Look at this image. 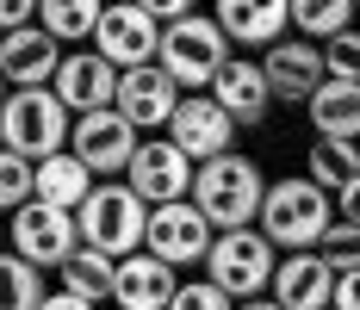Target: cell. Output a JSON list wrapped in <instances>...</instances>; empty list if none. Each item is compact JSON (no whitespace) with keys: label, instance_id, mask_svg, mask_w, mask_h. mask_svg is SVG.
I'll return each mask as SVG.
<instances>
[{"label":"cell","instance_id":"6da1fadb","mask_svg":"<svg viewBox=\"0 0 360 310\" xmlns=\"http://www.w3.org/2000/svg\"><path fill=\"white\" fill-rule=\"evenodd\" d=\"M329 224H335V199L311 174H286L267 186V205H261V236L286 254H304V248H323Z\"/></svg>","mask_w":360,"mask_h":310},{"label":"cell","instance_id":"7a4b0ae2","mask_svg":"<svg viewBox=\"0 0 360 310\" xmlns=\"http://www.w3.org/2000/svg\"><path fill=\"white\" fill-rule=\"evenodd\" d=\"M267 186H274V180H261V168H255L243 149H230V155H217V162L199 168L193 205L217 224V236H224V230H255V224H261V205H267Z\"/></svg>","mask_w":360,"mask_h":310},{"label":"cell","instance_id":"3957f363","mask_svg":"<svg viewBox=\"0 0 360 310\" xmlns=\"http://www.w3.org/2000/svg\"><path fill=\"white\" fill-rule=\"evenodd\" d=\"M75 137V112L56 100V87H19L0 105V143L6 155H25V162H50L63 155Z\"/></svg>","mask_w":360,"mask_h":310},{"label":"cell","instance_id":"277c9868","mask_svg":"<svg viewBox=\"0 0 360 310\" xmlns=\"http://www.w3.org/2000/svg\"><path fill=\"white\" fill-rule=\"evenodd\" d=\"M75 217H81V242L100 248V254H112V261L137 254L149 242V199L131 180H100L94 199L75 211Z\"/></svg>","mask_w":360,"mask_h":310},{"label":"cell","instance_id":"5b68a950","mask_svg":"<svg viewBox=\"0 0 360 310\" xmlns=\"http://www.w3.org/2000/svg\"><path fill=\"white\" fill-rule=\"evenodd\" d=\"M230 37H224V25L217 19H205V13H193V19H174L168 32H162V69L180 81V93H212L217 75L230 69Z\"/></svg>","mask_w":360,"mask_h":310},{"label":"cell","instance_id":"8992f818","mask_svg":"<svg viewBox=\"0 0 360 310\" xmlns=\"http://www.w3.org/2000/svg\"><path fill=\"white\" fill-rule=\"evenodd\" d=\"M274 273H280V248L255 230H224L212 242V261H205V279H217L236 304H249L261 292H274Z\"/></svg>","mask_w":360,"mask_h":310},{"label":"cell","instance_id":"52a82bcc","mask_svg":"<svg viewBox=\"0 0 360 310\" xmlns=\"http://www.w3.org/2000/svg\"><path fill=\"white\" fill-rule=\"evenodd\" d=\"M81 248H87V242H81V217H75V211H56V205L13 211V254H25L32 267L63 273Z\"/></svg>","mask_w":360,"mask_h":310},{"label":"cell","instance_id":"ba28073f","mask_svg":"<svg viewBox=\"0 0 360 310\" xmlns=\"http://www.w3.org/2000/svg\"><path fill=\"white\" fill-rule=\"evenodd\" d=\"M212 242H217V224L193 205V199L149 211V242L143 248L162 254L168 267H205V261H212Z\"/></svg>","mask_w":360,"mask_h":310},{"label":"cell","instance_id":"9c48e42d","mask_svg":"<svg viewBox=\"0 0 360 310\" xmlns=\"http://www.w3.org/2000/svg\"><path fill=\"white\" fill-rule=\"evenodd\" d=\"M162 19H149L137 0H112L106 19H100V32H94V50L106 56L112 69H149L155 56H162Z\"/></svg>","mask_w":360,"mask_h":310},{"label":"cell","instance_id":"30bf717a","mask_svg":"<svg viewBox=\"0 0 360 310\" xmlns=\"http://www.w3.org/2000/svg\"><path fill=\"white\" fill-rule=\"evenodd\" d=\"M69 149H75L94 174H100V180H112V174H131L137 149H143V131H137V124L112 105V112H87V118H75Z\"/></svg>","mask_w":360,"mask_h":310},{"label":"cell","instance_id":"8fae6325","mask_svg":"<svg viewBox=\"0 0 360 310\" xmlns=\"http://www.w3.org/2000/svg\"><path fill=\"white\" fill-rule=\"evenodd\" d=\"M124 180L149 199V211H155V205H180V199H193L199 162H193L174 137H143V149H137V162H131Z\"/></svg>","mask_w":360,"mask_h":310},{"label":"cell","instance_id":"7c38bea8","mask_svg":"<svg viewBox=\"0 0 360 310\" xmlns=\"http://www.w3.org/2000/svg\"><path fill=\"white\" fill-rule=\"evenodd\" d=\"M261 69L274 81V100L280 105H311L317 87L329 81L323 44H311V37H280L274 50H261Z\"/></svg>","mask_w":360,"mask_h":310},{"label":"cell","instance_id":"4fadbf2b","mask_svg":"<svg viewBox=\"0 0 360 310\" xmlns=\"http://www.w3.org/2000/svg\"><path fill=\"white\" fill-rule=\"evenodd\" d=\"M236 118L224 112V105L212 100V93H186L180 100V112H174V124H168V137L205 168V162H217V155H230V143H236Z\"/></svg>","mask_w":360,"mask_h":310},{"label":"cell","instance_id":"5bb4252c","mask_svg":"<svg viewBox=\"0 0 360 310\" xmlns=\"http://www.w3.org/2000/svg\"><path fill=\"white\" fill-rule=\"evenodd\" d=\"M118 81H124V69H112L100 50H69L63 56V75H56V100L69 105L75 118L112 112L118 105Z\"/></svg>","mask_w":360,"mask_h":310},{"label":"cell","instance_id":"9a60e30c","mask_svg":"<svg viewBox=\"0 0 360 310\" xmlns=\"http://www.w3.org/2000/svg\"><path fill=\"white\" fill-rule=\"evenodd\" d=\"M180 81L162 63H149V69H124V81H118V112L137 124V131H168L180 112Z\"/></svg>","mask_w":360,"mask_h":310},{"label":"cell","instance_id":"2e32d148","mask_svg":"<svg viewBox=\"0 0 360 310\" xmlns=\"http://www.w3.org/2000/svg\"><path fill=\"white\" fill-rule=\"evenodd\" d=\"M63 56H69V50L44 32V25H25V32H6V44H0V75H6L13 93H19V87H56Z\"/></svg>","mask_w":360,"mask_h":310},{"label":"cell","instance_id":"e0dca14e","mask_svg":"<svg viewBox=\"0 0 360 310\" xmlns=\"http://www.w3.org/2000/svg\"><path fill=\"white\" fill-rule=\"evenodd\" d=\"M212 100L243 124V131H255V124H267V112H274V81H267V69L255 63V56H230V69L217 75Z\"/></svg>","mask_w":360,"mask_h":310},{"label":"cell","instance_id":"ac0fdd59","mask_svg":"<svg viewBox=\"0 0 360 310\" xmlns=\"http://www.w3.org/2000/svg\"><path fill=\"white\" fill-rule=\"evenodd\" d=\"M230 44L243 50H274L280 37L292 32V0H217L212 13Z\"/></svg>","mask_w":360,"mask_h":310},{"label":"cell","instance_id":"d6986e66","mask_svg":"<svg viewBox=\"0 0 360 310\" xmlns=\"http://www.w3.org/2000/svg\"><path fill=\"white\" fill-rule=\"evenodd\" d=\"M174 292H180V267H168L162 254L137 248V254L118 261V292H112V304H124V310H168Z\"/></svg>","mask_w":360,"mask_h":310},{"label":"cell","instance_id":"ffe728a7","mask_svg":"<svg viewBox=\"0 0 360 310\" xmlns=\"http://www.w3.org/2000/svg\"><path fill=\"white\" fill-rule=\"evenodd\" d=\"M274 304L280 310H329L335 304V267H329L317 248L286 254L280 273H274Z\"/></svg>","mask_w":360,"mask_h":310},{"label":"cell","instance_id":"44dd1931","mask_svg":"<svg viewBox=\"0 0 360 310\" xmlns=\"http://www.w3.org/2000/svg\"><path fill=\"white\" fill-rule=\"evenodd\" d=\"M94 186H100V174L87 168L75 149L63 155H50V162H37V205H56V211H81L94 199Z\"/></svg>","mask_w":360,"mask_h":310},{"label":"cell","instance_id":"7402d4cb","mask_svg":"<svg viewBox=\"0 0 360 310\" xmlns=\"http://www.w3.org/2000/svg\"><path fill=\"white\" fill-rule=\"evenodd\" d=\"M311 112V131L329 143H360V81H323Z\"/></svg>","mask_w":360,"mask_h":310},{"label":"cell","instance_id":"603a6c76","mask_svg":"<svg viewBox=\"0 0 360 310\" xmlns=\"http://www.w3.org/2000/svg\"><path fill=\"white\" fill-rule=\"evenodd\" d=\"M304 174L323 186L329 199H342V193L360 180V149H354V143H329V137H317V143H311V155H304Z\"/></svg>","mask_w":360,"mask_h":310},{"label":"cell","instance_id":"cb8c5ba5","mask_svg":"<svg viewBox=\"0 0 360 310\" xmlns=\"http://www.w3.org/2000/svg\"><path fill=\"white\" fill-rule=\"evenodd\" d=\"M106 6H112V0H44L37 25L56 37V44H81V37H94V32H100Z\"/></svg>","mask_w":360,"mask_h":310},{"label":"cell","instance_id":"d4e9b609","mask_svg":"<svg viewBox=\"0 0 360 310\" xmlns=\"http://www.w3.org/2000/svg\"><path fill=\"white\" fill-rule=\"evenodd\" d=\"M56 279H63V292L87 298V304H100V298H112V292H118V261H112V254H100V248H81V254H75Z\"/></svg>","mask_w":360,"mask_h":310},{"label":"cell","instance_id":"484cf974","mask_svg":"<svg viewBox=\"0 0 360 310\" xmlns=\"http://www.w3.org/2000/svg\"><path fill=\"white\" fill-rule=\"evenodd\" d=\"M292 32L311 37V44L354 32V0H292Z\"/></svg>","mask_w":360,"mask_h":310},{"label":"cell","instance_id":"4316f807","mask_svg":"<svg viewBox=\"0 0 360 310\" xmlns=\"http://www.w3.org/2000/svg\"><path fill=\"white\" fill-rule=\"evenodd\" d=\"M44 267H32L25 254H6V310H44Z\"/></svg>","mask_w":360,"mask_h":310},{"label":"cell","instance_id":"83f0119b","mask_svg":"<svg viewBox=\"0 0 360 310\" xmlns=\"http://www.w3.org/2000/svg\"><path fill=\"white\" fill-rule=\"evenodd\" d=\"M0 205L6 211L37 205V162H25V155H0Z\"/></svg>","mask_w":360,"mask_h":310},{"label":"cell","instance_id":"f1b7e54d","mask_svg":"<svg viewBox=\"0 0 360 310\" xmlns=\"http://www.w3.org/2000/svg\"><path fill=\"white\" fill-rule=\"evenodd\" d=\"M317 254H323L329 267H335V279H342V273H354V267H360V230H354V224H342V217H335Z\"/></svg>","mask_w":360,"mask_h":310},{"label":"cell","instance_id":"f546056e","mask_svg":"<svg viewBox=\"0 0 360 310\" xmlns=\"http://www.w3.org/2000/svg\"><path fill=\"white\" fill-rule=\"evenodd\" d=\"M168 310H243V304H236V298H230L217 279H186V285L174 292V304H168Z\"/></svg>","mask_w":360,"mask_h":310},{"label":"cell","instance_id":"4dcf8cb0","mask_svg":"<svg viewBox=\"0 0 360 310\" xmlns=\"http://www.w3.org/2000/svg\"><path fill=\"white\" fill-rule=\"evenodd\" d=\"M323 63H329V81H360V32H342L323 44Z\"/></svg>","mask_w":360,"mask_h":310},{"label":"cell","instance_id":"1f68e13d","mask_svg":"<svg viewBox=\"0 0 360 310\" xmlns=\"http://www.w3.org/2000/svg\"><path fill=\"white\" fill-rule=\"evenodd\" d=\"M37 13H44V0H0V25H6V32L37 25Z\"/></svg>","mask_w":360,"mask_h":310},{"label":"cell","instance_id":"d6a6232c","mask_svg":"<svg viewBox=\"0 0 360 310\" xmlns=\"http://www.w3.org/2000/svg\"><path fill=\"white\" fill-rule=\"evenodd\" d=\"M149 19H162V25H174V19H193V0H137Z\"/></svg>","mask_w":360,"mask_h":310},{"label":"cell","instance_id":"836d02e7","mask_svg":"<svg viewBox=\"0 0 360 310\" xmlns=\"http://www.w3.org/2000/svg\"><path fill=\"white\" fill-rule=\"evenodd\" d=\"M329 310H360V267L335 279V304H329Z\"/></svg>","mask_w":360,"mask_h":310},{"label":"cell","instance_id":"e575fe53","mask_svg":"<svg viewBox=\"0 0 360 310\" xmlns=\"http://www.w3.org/2000/svg\"><path fill=\"white\" fill-rule=\"evenodd\" d=\"M335 217H342V224H354V230H360V180L348 186V193H342V199H335Z\"/></svg>","mask_w":360,"mask_h":310},{"label":"cell","instance_id":"d590c367","mask_svg":"<svg viewBox=\"0 0 360 310\" xmlns=\"http://www.w3.org/2000/svg\"><path fill=\"white\" fill-rule=\"evenodd\" d=\"M44 310H94V304H87V298H75V292H50Z\"/></svg>","mask_w":360,"mask_h":310},{"label":"cell","instance_id":"8d00e7d4","mask_svg":"<svg viewBox=\"0 0 360 310\" xmlns=\"http://www.w3.org/2000/svg\"><path fill=\"white\" fill-rule=\"evenodd\" d=\"M243 310H280V304H274V298H249Z\"/></svg>","mask_w":360,"mask_h":310},{"label":"cell","instance_id":"74e56055","mask_svg":"<svg viewBox=\"0 0 360 310\" xmlns=\"http://www.w3.org/2000/svg\"><path fill=\"white\" fill-rule=\"evenodd\" d=\"M354 13H360V0H354Z\"/></svg>","mask_w":360,"mask_h":310},{"label":"cell","instance_id":"f35d334b","mask_svg":"<svg viewBox=\"0 0 360 310\" xmlns=\"http://www.w3.org/2000/svg\"><path fill=\"white\" fill-rule=\"evenodd\" d=\"M112 310H124V304H112Z\"/></svg>","mask_w":360,"mask_h":310},{"label":"cell","instance_id":"ab89813d","mask_svg":"<svg viewBox=\"0 0 360 310\" xmlns=\"http://www.w3.org/2000/svg\"><path fill=\"white\" fill-rule=\"evenodd\" d=\"M354 149H360V143H354Z\"/></svg>","mask_w":360,"mask_h":310}]
</instances>
